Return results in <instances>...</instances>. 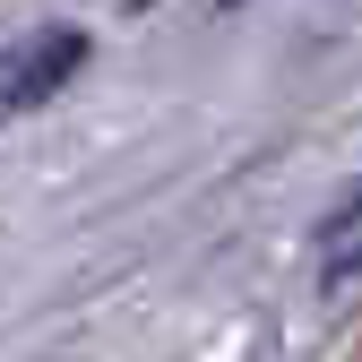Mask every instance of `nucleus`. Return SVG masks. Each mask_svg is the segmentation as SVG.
Returning a JSON list of instances; mask_svg holds the SVG:
<instances>
[{
	"label": "nucleus",
	"instance_id": "f257e3e1",
	"mask_svg": "<svg viewBox=\"0 0 362 362\" xmlns=\"http://www.w3.org/2000/svg\"><path fill=\"white\" fill-rule=\"evenodd\" d=\"M78 52H86V35H52V43H35V61H26L9 86H0V104L18 112V104H35V95H52V86L78 69Z\"/></svg>",
	"mask_w": 362,
	"mask_h": 362
},
{
	"label": "nucleus",
	"instance_id": "f03ea898",
	"mask_svg": "<svg viewBox=\"0 0 362 362\" xmlns=\"http://www.w3.org/2000/svg\"><path fill=\"white\" fill-rule=\"evenodd\" d=\"M354 233H362V181H354V199H345V207H337V216L320 224V250H345Z\"/></svg>",
	"mask_w": 362,
	"mask_h": 362
}]
</instances>
